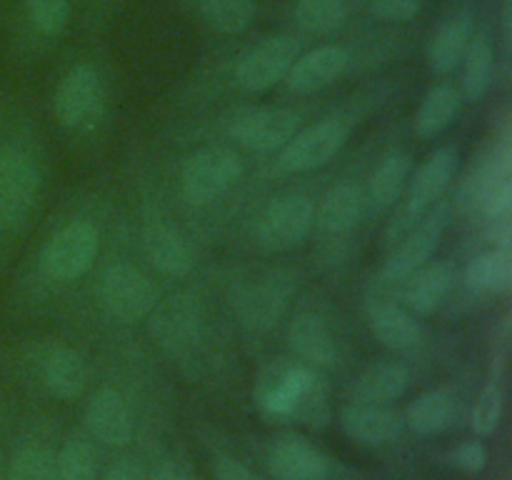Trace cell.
Segmentation results:
<instances>
[{"instance_id": "36", "label": "cell", "mask_w": 512, "mask_h": 480, "mask_svg": "<svg viewBox=\"0 0 512 480\" xmlns=\"http://www.w3.org/2000/svg\"><path fill=\"white\" fill-rule=\"evenodd\" d=\"M500 418H503V393L495 383H488L480 393L478 403H475L473 420H470V428L480 438H488L498 430Z\"/></svg>"}, {"instance_id": "18", "label": "cell", "mask_w": 512, "mask_h": 480, "mask_svg": "<svg viewBox=\"0 0 512 480\" xmlns=\"http://www.w3.org/2000/svg\"><path fill=\"white\" fill-rule=\"evenodd\" d=\"M270 475L275 480H330L333 465L308 440L285 438L270 453Z\"/></svg>"}, {"instance_id": "11", "label": "cell", "mask_w": 512, "mask_h": 480, "mask_svg": "<svg viewBox=\"0 0 512 480\" xmlns=\"http://www.w3.org/2000/svg\"><path fill=\"white\" fill-rule=\"evenodd\" d=\"M298 125L300 115L293 110L260 105V108H245L235 113L230 135L255 153H273L298 133Z\"/></svg>"}, {"instance_id": "27", "label": "cell", "mask_w": 512, "mask_h": 480, "mask_svg": "<svg viewBox=\"0 0 512 480\" xmlns=\"http://www.w3.org/2000/svg\"><path fill=\"white\" fill-rule=\"evenodd\" d=\"M405 425L420 435L443 433L458 418V398L450 390H428L405 410Z\"/></svg>"}, {"instance_id": "42", "label": "cell", "mask_w": 512, "mask_h": 480, "mask_svg": "<svg viewBox=\"0 0 512 480\" xmlns=\"http://www.w3.org/2000/svg\"><path fill=\"white\" fill-rule=\"evenodd\" d=\"M512 228H510V215L508 218L488 220V240L495 248H510Z\"/></svg>"}, {"instance_id": "28", "label": "cell", "mask_w": 512, "mask_h": 480, "mask_svg": "<svg viewBox=\"0 0 512 480\" xmlns=\"http://www.w3.org/2000/svg\"><path fill=\"white\" fill-rule=\"evenodd\" d=\"M460 105H463V98L453 85H438L430 90L415 113V130L420 138H435L443 133L458 118Z\"/></svg>"}, {"instance_id": "7", "label": "cell", "mask_w": 512, "mask_h": 480, "mask_svg": "<svg viewBox=\"0 0 512 480\" xmlns=\"http://www.w3.org/2000/svg\"><path fill=\"white\" fill-rule=\"evenodd\" d=\"M40 193V168L25 150H0V228L18 225Z\"/></svg>"}, {"instance_id": "33", "label": "cell", "mask_w": 512, "mask_h": 480, "mask_svg": "<svg viewBox=\"0 0 512 480\" xmlns=\"http://www.w3.org/2000/svg\"><path fill=\"white\" fill-rule=\"evenodd\" d=\"M295 20L305 33H335L345 23V3L343 0H298Z\"/></svg>"}, {"instance_id": "38", "label": "cell", "mask_w": 512, "mask_h": 480, "mask_svg": "<svg viewBox=\"0 0 512 480\" xmlns=\"http://www.w3.org/2000/svg\"><path fill=\"white\" fill-rule=\"evenodd\" d=\"M450 463L463 470V473L475 475L488 465V450H485V445L480 440H468V443H460L450 453Z\"/></svg>"}, {"instance_id": "23", "label": "cell", "mask_w": 512, "mask_h": 480, "mask_svg": "<svg viewBox=\"0 0 512 480\" xmlns=\"http://www.w3.org/2000/svg\"><path fill=\"white\" fill-rule=\"evenodd\" d=\"M370 330L390 350H410L423 338L418 318L395 300H375L370 305Z\"/></svg>"}, {"instance_id": "22", "label": "cell", "mask_w": 512, "mask_h": 480, "mask_svg": "<svg viewBox=\"0 0 512 480\" xmlns=\"http://www.w3.org/2000/svg\"><path fill=\"white\" fill-rule=\"evenodd\" d=\"M240 320L253 330H268L283 320L288 310V288L278 283H250L235 300Z\"/></svg>"}, {"instance_id": "40", "label": "cell", "mask_w": 512, "mask_h": 480, "mask_svg": "<svg viewBox=\"0 0 512 480\" xmlns=\"http://www.w3.org/2000/svg\"><path fill=\"white\" fill-rule=\"evenodd\" d=\"M215 480H263L258 473L243 465L240 460L233 458H220L213 468Z\"/></svg>"}, {"instance_id": "19", "label": "cell", "mask_w": 512, "mask_h": 480, "mask_svg": "<svg viewBox=\"0 0 512 480\" xmlns=\"http://www.w3.org/2000/svg\"><path fill=\"white\" fill-rule=\"evenodd\" d=\"M348 60V50L340 48V45H323V48L310 50L303 58H295V63L290 65L288 75H285L288 88L295 93H315V90L328 88L343 75V70L348 68Z\"/></svg>"}, {"instance_id": "16", "label": "cell", "mask_w": 512, "mask_h": 480, "mask_svg": "<svg viewBox=\"0 0 512 480\" xmlns=\"http://www.w3.org/2000/svg\"><path fill=\"white\" fill-rule=\"evenodd\" d=\"M35 370L43 388L60 400L78 398L88 385L85 360L65 345H43L35 358Z\"/></svg>"}, {"instance_id": "41", "label": "cell", "mask_w": 512, "mask_h": 480, "mask_svg": "<svg viewBox=\"0 0 512 480\" xmlns=\"http://www.w3.org/2000/svg\"><path fill=\"white\" fill-rule=\"evenodd\" d=\"M103 480H145V473L135 460L125 458V460H118V463L105 473Z\"/></svg>"}, {"instance_id": "31", "label": "cell", "mask_w": 512, "mask_h": 480, "mask_svg": "<svg viewBox=\"0 0 512 480\" xmlns=\"http://www.w3.org/2000/svg\"><path fill=\"white\" fill-rule=\"evenodd\" d=\"M465 70H463V93L465 98L480 103L488 95L490 80H493V48H490L488 38L478 35L470 40L468 50H465Z\"/></svg>"}, {"instance_id": "13", "label": "cell", "mask_w": 512, "mask_h": 480, "mask_svg": "<svg viewBox=\"0 0 512 480\" xmlns=\"http://www.w3.org/2000/svg\"><path fill=\"white\" fill-rule=\"evenodd\" d=\"M315 368L298 363H273L255 383V400L260 410L275 418H290L303 390L313 383Z\"/></svg>"}, {"instance_id": "9", "label": "cell", "mask_w": 512, "mask_h": 480, "mask_svg": "<svg viewBox=\"0 0 512 480\" xmlns=\"http://www.w3.org/2000/svg\"><path fill=\"white\" fill-rule=\"evenodd\" d=\"M345 140H348V125L333 118L320 120V123L310 125V128L298 130L283 145V153L278 158L280 170L298 175L323 168L343 150Z\"/></svg>"}, {"instance_id": "3", "label": "cell", "mask_w": 512, "mask_h": 480, "mask_svg": "<svg viewBox=\"0 0 512 480\" xmlns=\"http://www.w3.org/2000/svg\"><path fill=\"white\" fill-rule=\"evenodd\" d=\"M100 250V233L85 220L65 225L40 250V270L55 283L80 280L90 268Z\"/></svg>"}, {"instance_id": "35", "label": "cell", "mask_w": 512, "mask_h": 480, "mask_svg": "<svg viewBox=\"0 0 512 480\" xmlns=\"http://www.w3.org/2000/svg\"><path fill=\"white\" fill-rule=\"evenodd\" d=\"M55 455L43 445H28L13 458L8 480H53Z\"/></svg>"}, {"instance_id": "12", "label": "cell", "mask_w": 512, "mask_h": 480, "mask_svg": "<svg viewBox=\"0 0 512 480\" xmlns=\"http://www.w3.org/2000/svg\"><path fill=\"white\" fill-rule=\"evenodd\" d=\"M295 58H298V40L290 35H275L240 58V63L235 65V80L248 93H263L285 80Z\"/></svg>"}, {"instance_id": "20", "label": "cell", "mask_w": 512, "mask_h": 480, "mask_svg": "<svg viewBox=\"0 0 512 480\" xmlns=\"http://www.w3.org/2000/svg\"><path fill=\"white\" fill-rule=\"evenodd\" d=\"M143 248L150 265L160 273L185 275L193 268V253H190L188 240L175 225L165 223V220H155L145 228Z\"/></svg>"}, {"instance_id": "2", "label": "cell", "mask_w": 512, "mask_h": 480, "mask_svg": "<svg viewBox=\"0 0 512 480\" xmlns=\"http://www.w3.org/2000/svg\"><path fill=\"white\" fill-rule=\"evenodd\" d=\"M55 115L60 125L73 133H90L105 115V90L98 70L93 65H75L65 73L55 90Z\"/></svg>"}, {"instance_id": "14", "label": "cell", "mask_w": 512, "mask_h": 480, "mask_svg": "<svg viewBox=\"0 0 512 480\" xmlns=\"http://www.w3.org/2000/svg\"><path fill=\"white\" fill-rule=\"evenodd\" d=\"M393 285H400V300H403L400 305L410 310L415 318L433 315L453 290L455 265L448 260H433V263L428 260L418 270H413L408 278Z\"/></svg>"}, {"instance_id": "24", "label": "cell", "mask_w": 512, "mask_h": 480, "mask_svg": "<svg viewBox=\"0 0 512 480\" xmlns=\"http://www.w3.org/2000/svg\"><path fill=\"white\" fill-rule=\"evenodd\" d=\"M410 385V370L400 363H378L358 375L353 383V403L393 405Z\"/></svg>"}, {"instance_id": "25", "label": "cell", "mask_w": 512, "mask_h": 480, "mask_svg": "<svg viewBox=\"0 0 512 480\" xmlns=\"http://www.w3.org/2000/svg\"><path fill=\"white\" fill-rule=\"evenodd\" d=\"M365 203H368V198H365L360 185H338L325 195L320 208L315 210V225L328 235L348 233L363 218Z\"/></svg>"}, {"instance_id": "32", "label": "cell", "mask_w": 512, "mask_h": 480, "mask_svg": "<svg viewBox=\"0 0 512 480\" xmlns=\"http://www.w3.org/2000/svg\"><path fill=\"white\" fill-rule=\"evenodd\" d=\"M200 13L218 33L238 35L253 23L255 0H200Z\"/></svg>"}, {"instance_id": "34", "label": "cell", "mask_w": 512, "mask_h": 480, "mask_svg": "<svg viewBox=\"0 0 512 480\" xmlns=\"http://www.w3.org/2000/svg\"><path fill=\"white\" fill-rule=\"evenodd\" d=\"M58 480H95V450L85 440H68L55 455Z\"/></svg>"}, {"instance_id": "39", "label": "cell", "mask_w": 512, "mask_h": 480, "mask_svg": "<svg viewBox=\"0 0 512 480\" xmlns=\"http://www.w3.org/2000/svg\"><path fill=\"white\" fill-rule=\"evenodd\" d=\"M420 8H423V0H373L375 15L390 23H405L415 18Z\"/></svg>"}, {"instance_id": "21", "label": "cell", "mask_w": 512, "mask_h": 480, "mask_svg": "<svg viewBox=\"0 0 512 480\" xmlns=\"http://www.w3.org/2000/svg\"><path fill=\"white\" fill-rule=\"evenodd\" d=\"M288 343L293 353L310 368H330L338 363V348H335L328 323L320 315H298L288 328Z\"/></svg>"}, {"instance_id": "6", "label": "cell", "mask_w": 512, "mask_h": 480, "mask_svg": "<svg viewBox=\"0 0 512 480\" xmlns=\"http://www.w3.org/2000/svg\"><path fill=\"white\" fill-rule=\"evenodd\" d=\"M100 303L118 323H138L158 303V290L135 265L113 263L100 278Z\"/></svg>"}, {"instance_id": "44", "label": "cell", "mask_w": 512, "mask_h": 480, "mask_svg": "<svg viewBox=\"0 0 512 480\" xmlns=\"http://www.w3.org/2000/svg\"><path fill=\"white\" fill-rule=\"evenodd\" d=\"M0 480H3V473H0Z\"/></svg>"}, {"instance_id": "8", "label": "cell", "mask_w": 512, "mask_h": 480, "mask_svg": "<svg viewBox=\"0 0 512 480\" xmlns=\"http://www.w3.org/2000/svg\"><path fill=\"white\" fill-rule=\"evenodd\" d=\"M448 223L450 203L438 200V203L423 215V220L400 240L395 253L388 258V263H385L383 268L385 283H400V280L408 278L413 270H418L420 265L428 263V260L433 258L435 250H438L440 238H443Z\"/></svg>"}, {"instance_id": "37", "label": "cell", "mask_w": 512, "mask_h": 480, "mask_svg": "<svg viewBox=\"0 0 512 480\" xmlns=\"http://www.w3.org/2000/svg\"><path fill=\"white\" fill-rule=\"evenodd\" d=\"M28 15L38 33L58 35L68 23L70 0H28Z\"/></svg>"}, {"instance_id": "5", "label": "cell", "mask_w": 512, "mask_h": 480, "mask_svg": "<svg viewBox=\"0 0 512 480\" xmlns=\"http://www.w3.org/2000/svg\"><path fill=\"white\" fill-rule=\"evenodd\" d=\"M150 335L168 355H188L203 340V308L190 293H173L150 310Z\"/></svg>"}, {"instance_id": "17", "label": "cell", "mask_w": 512, "mask_h": 480, "mask_svg": "<svg viewBox=\"0 0 512 480\" xmlns=\"http://www.w3.org/2000/svg\"><path fill=\"white\" fill-rule=\"evenodd\" d=\"M85 425L105 445H128L133 438V418L128 403L115 388H100L85 408Z\"/></svg>"}, {"instance_id": "10", "label": "cell", "mask_w": 512, "mask_h": 480, "mask_svg": "<svg viewBox=\"0 0 512 480\" xmlns=\"http://www.w3.org/2000/svg\"><path fill=\"white\" fill-rule=\"evenodd\" d=\"M313 225V203L303 195H288L268 205L258 223V243L270 253H285L303 245Z\"/></svg>"}, {"instance_id": "43", "label": "cell", "mask_w": 512, "mask_h": 480, "mask_svg": "<svg viewBox=\"0 0 512 480\" xmlns=\"http://www.w3.org/2000/svg\"><path fill=\"white\" fill-rule=\"evenodd\" d=\"M155 480H193L183 468L178 465H163V468L155 473Z\"/></svg>"}, {"instance_id": "29", "label": "cell", "mask_w": 512, "mask_h": 480, "mask_svg": "<svg viewBox=\"0 0 512 480\" xmlns=\"http://www.w3.org/2000/svg\"><path fill=\"white\" fill-rule=\"evenodd\" d=\"M465 280L470 288L480 290V293H505L512 285L510 248H493L470 260Z\"/></svg>"}, {"instance_id": "26", "label": "cell", "mask_w": 512, "mask_h": 480, "mask_svg": "<svg viewBox=\"0 0 512 480\" xmlns=\"http://www.w3.org/2000/svg\"><path fill=\"white\" fill-rule=\"evenodd\" d=\"M470 40H473V20L468 15H455L440 25L428 45V63L433 73H453L463 63Z\"/></svg>"}, {"instance_id": "15", "label": "cell", "mask_w": 512, "mask_h": 480, "mask_svg": "<svg viewBox=\"0 0 512 480\" xmlns=\"http://www.w3.org/2000/svg\"><path fill=\"white\" fill-rule=\"evenodd\" d=\"M340 428L353 443L365 445V448H380L403 435L405 418L390 405L350 403L340 413Z\"/></svg>"}, {"instance_id": "1", "label": "cell", "mask_w": 512, "mask_h": 480, "mask_svg": "<svg viewBox=\"0 0 512 480\" xmlns=\"http://www.w3.org/2000/svg\"><path fill=\"white\" fill-rule=\"evenodd\" d=\"M458 170V150L455 148H438L410 180L405 203L395 210L393 220L388 223L385 238L388 243H400L415 225L423 220V215L433 208L438 200H443L445 190L450 188Z\"/></svg>"}, {"instance_id": "4", "label": "cell", "mask_w": 512, "mask_h": 480, "mask_svg": "<svg viewBox=\"0 0 512 480\" xmlns=\"http://www.w3.org/2000/svg\"><path fill=\"white\" fill-rule=\"evenodd\" d=\"M243 175V163L228 148H203L188 155L180 170V190L190 205L223 198Z\"/></svg>"}, {"instance_id": "30", "label": "cell", "mask_w": 512, "mask_h": 480, "mask_svg": "<svg viewBox=\"0 0 512 480\" xmlns=\"http://www.w3.org/2000/svg\"><path fill=\"white\" fill-rule=\"evenodd\" d=\"M410 173H413V163H410L408 155L400 153L383 160L380 168L373 173V178H370L368 200L373 203V208H393L400 195H403L405 185H408Z\"/></svg>"}]
</instances>
